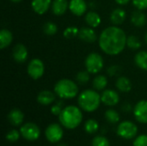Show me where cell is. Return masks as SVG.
<instances>
[{"label": "cell", "instance_id": "obj_7", "mask_svg": "<svg viewBox=\"0 0 147 146\" xmlns=\"http://www.w3.org/2000/svg\"><path fill=\"white\" fill-rule=\"evenodd\" d=\"M27 72L34 80H38L42 77L45 72V65L42 60L40 59H33L28 65Z\"/></svg>", "mask_w": 147, "mask_h": 146}, {"label": "cell", "instance_id": "obj_21", "mask_svg": "<svg viewBox=\"0 0 147 146\" xmlns=\"http://www.w3.org/2000/svg\"><path fill=\"white\" fill-rule=\"evenodd\" d=\"M85 22L86 24L90 27V28H97L101 22H102V19H101V16L98 13L95 12V11H90V12H87L86 15H85Z\"/></svg>", "mask_w": 147, "mask_h": 146}, {"label": "cell", "instance_id": "obj_3", "mask_svg": "<svg viewBox=\"0 0 147 146\" xmlns=\"http://www.w3.org/2000/svg\"><path fill=\"white\" fill-rule=\"evenodd\" d=\"M101 102V95H99L96 89H85L78 98L79 108L88 113L96 111L99 108Z\"/></svg>", "mask_w": 147, "mask_h": 146}, {"label": "cell", "instance_id": "obj_13", "mask_svg": "<svg viewBox=\"0 0 147 146\" xmlns=\"http://www.w3.org/2000/svg\"><path fill=\"white\" fill-rule=\"evenodd\" d=\"M69 10L77 16H82L87 10L85 0H71L69 2Z\"/></svg>", "mask_w": 147, "mask_h": 146}, {"label": "cell", "instance_id": "obj_6", "mask_svg": "<svg viewBox=\"0 0 147 146\" xmlns=\"http://www.w3.org/2000/svg\"><path fill=\"white\" fill-rule=\"evenodd\" d=\"M138 133L137 126L129 120L122 121L119 124L117 127V135L124 139H134Z\"/></svg>", "mask_w": 147, "mask_h": 146}, {"label": "cell", "instance_id": "obj_36", "mask_svg": "<svg viewBox=\"0 0 147 146\" xmlns=\"http://www.w3.org/2000/svg\"><path fill=\"white\" fill-rule=\"evenodd\" d=\"M121 72V67L119 65H111L108 68L107 73L109 77H115Z\"/></svg>", "mask_w": 147, "mask_h": 146}, {"label": "cell", "instance_id": "obj_15", "mask_svg": "<svg viewBox=\"0 0 147 146\" xmlns=\"http://www.w3.org/2000/svg\"><path fill=\"white\" fill-rule=\"evenodd\" d=\"M52 0H32L31 7L38 15H44L52 6Z\"/></svg>", "mask_w": 147, "mask_h": 146}, {"label": "cell", "instance_id": "obj_35", "mask_svg": "<svg viewBox=\"0 0 147 146\" xmlns=\"http://www.w3.org/2000/svg\"><path fill=\"white\" fill-rule=\"evenodd\" d=\"M132 3L134 6L140 10L147 9V0H132Z\"/></svg>", "mask_w": 147, "mask_h": 146}, {"label": "cell", "instance_id": "obj_32", "mask_svg": "<svg viewBox=\"0 0 147 146\" xmlns=\"http://www.w3.org/2000/svg\"><path fill=\"white\" fill-rule=\"evenodd\" d=\"M92 146H110L109 141L103 136H96L91 143Z\"/></svg>", "mask_w": 147, "mask_h": 146}, {"label": "cell", "instance_id": "obj_30", "mask_svg": "<svg viewBox=\"0 0 147 146\" xmlns=\"http://www.w3.org/2000/svg\"><path fill=\"white\" fill-rule=\"evenodd\" d=\"M78 32H79V28L74 26H70L64 30L63 35L65 39H73L78 36Z\"/></svg>", "mask_w": 147, "mask_h": 146}, {"label": "cell", "instance_id": "obj_39", "mask_svg": "<svg viewBox=\"0 0 147 146\" xmlns=\"http://www.w3.org/2000/svg\"><path fill=\"white\" fill-rule=\"evenodd\" d=\"M118 4H120V5H126V4H127L131 0H115Z\"/></svg>", "mask_w": 147, "mask_h": 146}, {"label": "cell", "instance_id": "obj_16", "mask_svg": "<svg viewBox=\"0 0 147 146\" xmlns=\"http://www.w3.org/2000/svg\"><path fill=\"white\" fill-rule=\"evenodd\" d=\"M51 9L55 15H62L69 9V2L68 0H53Z\"/></svg>", "mask_w": 147, "mask_h": 146}, {"label": "cell", "instance_id": "obj_24", "mask_svg": "<svg viewBox=\"0 0 147 146\" xmlns=\"http://www.w3.org/2000/svg\"><path fill=\"white\" fill-rule=\"evenodd\" d=\"M135 65L141 70L147 71V52L140 51L134 57Z\"/></svg>", "mask_w": 147, "mask_h": 146}, {"label": "cell", "instance_id": "obj_17", "mask_svg": "<svg viewBox=\"0 0 147 146\" xmlns=\"http://www.w3.org/2000/svg\"><path fill=\"white\" fill-rule=\"evenodd\" d=\"M55 96L56 94H54L53 92L45 89L38 94L37 102L43 106H48L55 102Z\"/></svg>", "mask_w": 147, "mask_h": 146}, {"label": "cell", "instance_id": "obj_18", "mask_svg": "<svg viewBox=\"0 0 147 146\" xmlns=\"http://www.w3.org/2000/svg\"><path fill=\"white\" fill-rule=\"evenodd\" d=\"M8 120H9V123L12 126H21L22 123L23 122L24 114H23V113L20 109L14 108V109L10 110V112L9 113V114H8Z\"/></svg>", "mask_w": 147, "mask_h": 146}, {"label": "cell", "instance_id": "obj_9", "mask_svg": "<svg viewBox=\"0 0 147 146\" xmlns=\"http://www.w3.org/2000/svg\"><path fill=\"white\" fill-rule=\"evenodd\" d=\"M64 135V131L59 124L53 123L50 124L45 131L46 139L52 144L59 142Z\"/></svg>", "mask_w": 147, "mask_h": 146}, {"label": "cell", "instance_id": "obj_2", "mask_svg": "<svg viewBox=\"0 0 147 146\" xmlns=\"http://www.w3.org/2000/svg\"><path fill=\"white\" fill-rule=\"evenodd\" d=\"M60 124L66 129L73 130L77 128L83 120V114L79 108L70 105L63 108L59 115Z\"/></svg>", "mask_w": 147, "mask_h": 146}, {"label": "cell", "instance_id": "obj_8", "mask_svg": "<svg viewBox=\"0 0 147 146\" xmlns=\"http://www.w3.org/2000/svg\"><path fill=\"white\" fill-rule=\"evenodd\" d=\"M21 135L28 141H35L40 138V130L39 126L32 122H28L22 125L20 128Z\"/></svg>", "mask_w": 147, "mask_h": 146}, {"label": "cell", "instance_id": "obj_14", "mask_svg": "<svg viewBox=\"0 0 147 146\" xmlns=\"http://www.w3.org/2000/svg\"><path fill=\"white\" fill-rule=\"evenodd\" d=\"M81 40L87 42V43H94L97 37H96V33L94 30L93 28L90 27H82L79 28L78 32V36Z\"/></svg>", "mask_w": 147, "mask_h": 146}, {"label": "cell", "instance_id": "obj_38", "mask_svg": "<svg viewBox=\"0 0 147 146\" xmlns=\"http://www.w3.org/2000/svg\"><path fill=\"white\" fill-rule=\"evenodd\" d=\"M122 109H123L124 111H126V112H129V111H131L132 107H131V105H130L129 103H125V104L122 106Z\"/></svg>", "mask_w": 147, "mask_h": 146}, {"label": "cell", "instance_id": "obj_37", "mask_svg": "<svg viewBox=\"0 0 147 146\" xmlns=\"http://www.w3.org/2000/svg\"><path fill=\"white\" fill-rule=\"evenodd\" d=\"M62 106H63V102H59L58 103L54 104V105L51 108V113H52L53 115L59 116V115L60 114V113L62 112V110H63Z\"/></svg>", "mask_w": 147, "mask_h": 146}, {"label": "cell", "instance_id": "obj_26", "mask_svg": "<svg viewBox=\"0 0 147 146\" xmlns=\"http://www.w3.org/2000/svg\"><path fill=\"white\" fill-rule=\"evenodd\" d=\"M98 129H99V124L94 119H90L84 123V130L89 134L96 133L98 131Z\"/></svg>", "mask_w": 147, "mask_h": 146}, {"label": "cell", "instance_id": "obj_28", "mask_svg": "<svg viewBox=\"0 0 147 146\" xmlns=\"http://www.w3.org/2000/svg\"><path fill=\"white\" fill-rule=\"evenodd\" d=\"M105 119L111 124H116L120 121V115L115 109H108L105 112Z\"/></svg>", "mask_w": 147, "mask_h": 146}, {"label": "cell", "instance_id": "obj_27", "mask_svg": "<svg viewBox=\"0 0 147 146\" xmlns=\"http://www.w3.org/2000/svg\"><path fill=\"white\" fill-rule=\"evenodd\" d=\"M140 40L135 35H129L127 38V46L133 50H138L141 47Z\"/></svg>", "mask_w": 147, "mask_h": 146}, {"label": "cell", "instance_id": "obj_10", "mask_svg": "<svg viewBox=\"0 0 147 146\" xmlns=\"http://www.w3.org/2000/svg\"><path fill=\"white\" fill-rule=\"evenodd\" d=\"M134 115L136 120L142 124H147V100H141L134 108Z\"/></svg>", "mask_w": 147, "mask_h": 146}, {"label": "cell", "instance_id": "obj_25", "mask_svg": "<svg viewBox=\"0 0 147 146\" xmlns=\"http://www.w3.org/2000/svg\"><path fill=\"white\" fill-rule=\"evenodd\" d=\"M92 85L96 90H103L108 85V78L103 75H98L93 79Z\"/></svg>", "mask_w": 147, "mask_h": 146}, {"label": "cell", "instance_id": "obj_40", "mask_svg": "<svg viewBox=\"0 0 147 146\" xmlns=\"http://www.w3.org/2000/svg\"><path fill=\"white\" fill-rule=\"evenodd\" d=\"M12 3H20L21 1H22V0H10Z\"/></svg>", "mask_w": 147, "mask_h": 146}, {"label": "cell", "instance_id": "obj_23", "mask_svg": "<svg viewBox=\"0 0 147 146\" xmlns=\"http://www.w3.org/2000/svg\"><path fill=\"white\" fill-rule=\"evenodd\" d=\"M146 15L142 12V10H136L134 12H133L132 15H131V22L139 28H141L143 26H145V24L146 23Z\"/></svg>", "mask_w": 147, "mask_h": 146}, {"label": "cell", "instance_id": "obj_22", "mask_svg": "<svg viewBox=\"0 0 147 146\" xmlns=\"http://www.w3.org/2000/svg\"><path fill=\"white\" fill-rule=\"evenodd\" d=\"M12 40L13 34L9 30L3 28L0 31V48L2 50L8 47L12 43Z\"/></svg>", "mask_w": 147, "mask_h": 146}, {"label": "cell", "instance_id": "obj_20", "mask_svg": "<svg viewBox=\"0 0 147 146\" xmlns=\"http://www.w3.org/2000/svg\"><path fill=\"white\" fill-rule=\"evenodd\" d=\"M115 87L121 92L128 93L132 89V82L128 77L121 76L117 78L115 82Z\"/></svg>", "mask_w": 147, "mask_h": 146}, {"label": "cell", "instance_id": "obj_34", "mask_svg": "<svg viewBox=\"0 0 147 146\" xmlns=\"http://www.w3.org/2000/svg\"><path fill=\"white\" fill-rule=\"evenodd\" d=\"M134 146H147V135L142 134L138 136L134 141Z\"/></svg>", "mask_w": 147, "mask_h": 146}, {"label": "cell", "instance_id": "obj_5", "mask_svg": "<svg viewBox=\"0 0 147 146\" xmlns=\"http://www.w3.org/2000/svg\"><path fill=\"white\" fill-rule=\"evenodd\" d=\"M84 65L85 69L90 74H96L100 72L104 66L103 58L98 52H90L85 59Z\"/></svg>", "mask_w": 147, "mask_h": 146}, {"label": "cell", "instance_id": "obj_4", "mask_svg": "<svg viewBox=\"0 0 147 146\" xmlns=\"http://www.w3.org/2000/svg\"><path fill=\"white\" fill-rule=\"evenodd\" d=\"M54 93L61 99H73L78 94V86L71 79H60L54 85Z\"/></svg>", "mask_w": 147, "mask_h": 146}, {"label": "cell", "instance_id": "obj_41", "mask_svg": "<svg viewBox=\"0 0 147 146\" xmlns=\"http://www.w3.org/2000/svg\"><path fill=\"white\" fill-rule=\"evenodd\" d=\"M145 41H146V43L147 44V33L145 34Z\"/></svg>", "mask_w": 147, "mask_h": 146}, {"label": "cell", "instance_id": "obj_19", "mask_svg": "<svg viewBox=\"0 0 147 146\" xmlns=\"http://www.w3.org/2000/svg\"><path fill=\"white\" fill-rule=\"evenodd\" d=\"M126 17H127L126 11L121 8L115 9L110 14V21L115 26L122 24L126 20Z\"/></svg>", "mask_w": 147, "mask_h": 146}, {"label": "cell", "instance_id": "obj_11", "mask_svg": "<svg viewBox=\"0 0 147 146\" xmlns=\"http://www.w3.org/2000/svg\"><path fill=\"white\" fill-rule=\"evenodd\" d=\"M101 100L106 106L113 107L119 103L120 96L117 91L114 89H104L101 94Z\"/></svg>", "mask_w": 147, "mask_h": 146}, {"label": "cell", "instance_id": "obj_1", "mask_svg": "<svg viewBox=\"0 0 147 146\" xmlns=\"http://www.w3.org/2000/svg\"><path fill=\"white\" fill-rule=\"evenodd\" d=\"M127 34L117 26H110L103 29L99 35L98 43L101 50L110 56L118 55L127 46Z\"/></svg>", "mask_w": 147, "mask_h": 146}, {"label": "cell", "instance_id": "obj_31", "mask_svg": "<svg viewBox=\"0 0 147 146\" xmlns=\"http://www.w3.org/2000/svg\"><path fill=\"white\" fill-rule=\"evenodd\" d=\"M90 72L86 71H79L76 76V80L80 84H86L90 81Z\"/></svg>", "mask_w": 147, "mask_h": 146}, {"label": "cell", "instance_id": "obj_33", "mask_svg": "<svg viewBox=\"0 0 147 146\" xmlns=\"http://www.w3.org/2000/svg\"><path fill=\"white\" fill-rule=\"evenodd\" d=\"M20 135H21V133H19L16 129H13V130H10L6 134V139L10 143H15L20 139Z\"/></svg>", "mask_w": 147, "mask_h": 146}, {"label": "cell", "instance_id": "obj_42", "mask_svg": "<svg viewBox=\"0 0 147 146\" xmlns=\"http://www.w3.org/2000/svg\"><path fill=\"white\" fill-rule=\"evenodd\" d=\"M58 146H66L65 144H60V145H59Z\"/></svg>", "mask_w": 147, "mask_h": 146}, {"label": "cell", "instance_id": "obj_29", "mask_svg": "<svg viewBox=\"0 0 147 146\" xmlns=\"http://www.w3.org/2000/svg\"><path fill=\"white\" fill-rule=\"evenodd\" d=\"M43 32L49 36L54 35L57 32H58V26L53 22H47L44 25H43Z\"/></svg>", "mask_w": 147, "mask_h": 146}, {"label": "cell", "instance_id": "obj_12", "mask_svg": "<svg viewBox=\"0 0 147 146\" xmlns=\"http://www.w3.org/2000/svg\"><path fill=\"white\" fill-rule=\"evenodd\" d=\"M28 52L27 47L21 43L16 44L12 50V57L16 63L22 64L28 59Z\"/></svg>", "mask_w": 147, "mask_h": 146}]
</instances>
